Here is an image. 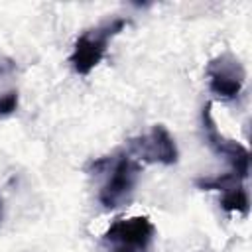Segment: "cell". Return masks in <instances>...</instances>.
I'll use <instances>...</instances> for the list:
<instances>
[{
  "mask_svg": "<svg viewBox=\"0 0 252 252\" xmlns=\"http://www.w3.org/2000/svg\"><path fill=\"white\" fill-rule=\"evenodd\" d=\"M128 154L136 159L150 161V163H161V165H173L179 158L177 144L169 130L163 124H156L148 134L132 138L128 142Z\"/></svg>",
  "mask_w": 252,
  "mask_h": 252,
  "instance_id": "obj_5",
  "label": "cell"
},
{
  "mask_svg": "<svg viewBox=\"0 0 252 252\" xmlns=\"http://www.w3.org/2000/svg\"><path fill=\"white\" fill-rule=\"evenodd\" d=\"M201 120H203V132H205V140H207L209 148L215 154L222 156L230 163L232 173H236L240 179H246L248 171H250V152L242 144L228 140L220 134V130L217 128V122L213 118V112H211V102H207L203 106Z\"/></svg>",
  "mask_w": 252,
  "mask_h": 252,
  "instance_id": "obj_4",
  "label": "cell"
},
{
  "mask_svg": "<svg viewBox=\"0 0 252 252\" xmlns=\"http://www.w3.org/2000/svg\"><path fill=\"white\" fill-rule=\"evenodd\" d=\"M207 79H209V89L220 96V98H236L244 87L246 81V71L238 57L232 53H220L213 57L207 65Z\"/></svg>",
  "mask_w": 252,
  "mask_h": 252,
  "instance_id": "obj_6",
  "label": "cell"
},
{
  "mask_svg": "<svg viewBox=\"0 0 252 252\" xmlns=\"http://www.w3.org/2000/svg\"><path fill=\"white\" fill-rule=\"evenodd\" d=\"M220 207L228 213H248V207H250V199H248V191L244 185H236L232 189H226L222 191V197H220Z\"/></svg>",
  "mask_w": 252,
  "mask_h": 252,
  "instance_id": "obj_7",
  "label": "cell"
},
{
  "mask_svg": "<svg viewBox=\"0 0 252 252\" xmlns=\"http://www.w3.org/2000/svg\"><path fill=\"white\" fill-rule=\"evenodd\" d=\"M126 26H128L126 18H110V20L83 32L77 37L73 53L69 57V63L75 69V73L89 75L102 61L112 37H116Z\"/></svg>",
  "mask_w": 252,
  "mask_h": 252,
  "instance_id": "obj_1",
  "label": "cell"
},
{
  "mask_svg": "<svg viewBox=\"0 0 252 252\" xmlns=\"http://www.w3.org/2000/svg\"><path fill=\"white\" fill-rule=\"evenodd\" d=\"M0 219H2V197H0Z\"/></svg>",
  "mask_w": 252,
  "mask_h": 252,
  "instance_id": "obj_9",
  "label": "cell"
},
{
  "mask_svg": "<svg viewBox=\"0 0 252 252\" xmlns=\"http://www.w3.org/2000/svg\"><path fill=\"white\" fill-rule=\"evenodd\" d=\"M156 228L148 217H130L114 220L102 234L108 252H148Z\"/></svg>",
  "mask_w": 252,
  "mask_h": 252,
  "instance_id": "obj_3",
  "label": "cell"
},
{
  "mask_svg": "<svg viewBox=\"0 0 252 252\" xmlns=\"http://www.w3.org/2000/svg\"><path fill=\"white\" fill-rule=\"evenodd\" d=\"M16 108H18V91L10 89L0 94V118L10 116L12 112H16Z\"/></svg>",
  "mask_w": 252,
  "mask_h": 252,
  "instance_id": "obj_8",
  "label": "cell"
},
{
  "mask_svg": "<svg viewBox=\"0 0 252 252\" xmlns=\"http://www.w3.org/2000/svg\"><path fill=\"white\" fill-rule=\"evenodd\" d=\"M142 173V165L136 158H132L128 152L120 154L116 158V161L112 163L110 175L104 181L100 193H98V201L104 209H120L126 207L136 191L138 179Z\"/></svg>",
  "mask_w": 252,
  "mask_h": 252,
  "instance_id": "obj_2",
  "label": "cell"
}]
</instances>
